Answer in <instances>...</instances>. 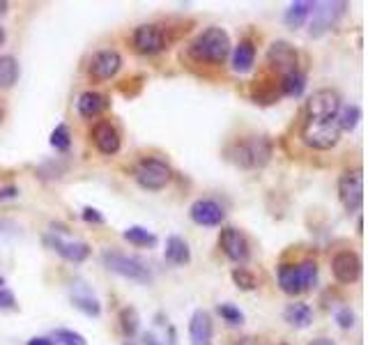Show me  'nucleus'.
<instances>
[{
  "mask_svg": "<svg viewBox=\"0 0 368 345\" xmlns=\"http://www.w3.org/2000/svg\"><path fill=\"white\" fill-rule=\"evenodd\" d=\"M230 35L219 26L205 28L196 40L189 44L191 60L205 62V64H221L230 53Z\"/></svg>",
  "mask_w": 368,
  "mask_h": 345,
  "instance_id": "f257e3e1",
  "label": "nucleus"
},
{
  "mask_svg": "<svg viewBox=\"0 0 368 345\" xmlns=\"http://www.w3.org/2000/svg\"><path fill=\"white\" fill-rule=\"evenodd\" d=\"M226 157L239 169H263L272 157V141L267 136H248L235 141L226 150Z\"/></svg>",
  "mask_w": 368,
  "mask_h": 345,
  "instance_id": "f03ea898",
  "label": "nucleus"
},
{
  "mask_svg": "<svg viewBox=\"0 0 368 345\" xmlns=\"http://www.w3.org/2000/svg\"><path fill=\"white\" fill-rule=\"evenodd\" d=\"M340 138V127L336 118H306L301 125V141L313 150H331Z\"/></svg>",
  "mask_w": 368,
  "mask_h": 345,
  "instance_id": "7ed1b4c3",
  "label": "nucleus"
},
{
  "mask_svg": "<svg viewBox=\"0 0 368 345\" xmlns=\"http://www.w3.org/2000/svg\"><path fill=\"white\" fill-rule=\"evenodd\" d=\"M101 263L117 276H125L129 281H138V283H152V272L147 269L141 260L134 258V256H127V254H120V251L113 249H106L101 254Z\"/></svg>",
  "mask_w": 368,
  "mask_h": 345,
  "instance_id": "20e7f679",
  "label": "nucleus"
},
{
  "mask_svg": "<svg viewBox=\"0 0 368 345\" xmlns=\"http://www.w3.org/2000/svg\"><path fill=\"white\" fill-rule=\"evenodd\" d=\"M134 177H136V182L143 186V189H147V191H161L163 186L171 182L173 171H171L168 164L161 162V159H156V157H145V159H141L136 164Z\"/></svg>",
  "mask_w": 368,
  "mask_h": 345,
  "instance_id": "39448f33",
  "label": "nucleus"
},
{
  "mask_svg": "<svg viewBox=\"0 0 368 345\" xmlns=\"http://www.w3.org/2000/svg\"><path fill=\"white\" fill-rule=\"evenodd\" d=\"M345 9H347V3H343V0H322V3H313L311 14H309V18H311L309 35L311 37L325 35L329 28L336 26V21L343 16Z\"/></svg>",
  "mask_w": 368,
  "mask_h": 345,
  "instance_id": "423d86ee",
  "label": "nucleus"
},
{
  "mask_svg": "<svg viewBox=\"0 0 368 345\" xmlns=\"http://www.w3.org/2000/svg\"><path fill=\"white\" fill-rule=\"evenodd\" d=\"M338 200L347 212H359L364 205V171L350 169L338 177Z\"/></svg>",
  "mask_w": 368,
  "mask_h": 345,
  "instance_id": "0eeeda50",
  "label": "nucleus"
},
{
  "mask_svg": "<svg viewBox=\"0 0 368 345\" xmlns=\"http://www.w3.org/2000/svg\"><path fill=\"white\" fill-rule=\"evenodd\" d=\"M219 247L226 254V258L233 260L237 267L246 265L248 258H251V247H248L246 235L242 230L233 228V226L221 228V232H219Z\"/></svg>",
  "mask_w": 368,
  "mask_h": 345,
  "instance_id": "6e6552de",
  "label": "nucleus"
},
{
  "mask_svg": "<svg viewBox=\"0 0 368 345\" xmlns=\"http://www.w3.org/2000/svg\"><path fill=\"white\" fill-rule=\"evenodd\" d=\"M44 244L51 251H55L60 258H64L67 263H83V260L90 258V244L86 242H76V239H64L62 235H55V232H49L44 235Z\"/></svg>",
  "mask_w": 368,
  "mask_h": 345,
  "instance_id": "1a4fd4ad",
  "label": "nucleus"
},
{
  "mask_svg": "<svg viewBox=\"0 0 368 345\" xmlns=\"http://www.w3.org/2000/svg\"><path fill=\"white\" fill-rule=\"evenodd\" d=\"M132 44L138 53L143 55H156L166 49V35L159 26L154 23H145V26H138L134 35H132Z\"/></svg>",
  "mask_w": 368,
  "mask_h": 345,
  "instance_id": "9d476101",
  "label": "nucleus"
},
{
  "mask_svg": "<svg viewBox=\"0 0 368 345\" xmlns=\"http://www.w3.org/2000/svg\"><path fill=\"white\" fill-rule=\"evenodd\" d=\"M340 104V95L336 90L322 88L316 90L306 101V118H336Z\"/></svg>",
  "mask_w": 368,
  "mask_h": 345,
  "instance_id": "9b49d317",
  "label": "nucleus"
},
{
  "mask_svg": "<svg viewBox=\"0 0 368 345\" xmlns=\"http://www.w3.org/2000/svg\"><path fill=\"white\" fill-rule=\"evenodd\" d=\"M189 217L193 223H198V226H205V228H214V226H221L226 219V212L224 208L212 200V198H198L196 203L189 208Z\"/></svg>",
  "mask_w": 368,
  "mask_h": 345,
  "instance_id": "f8f14e48",
  "label": "nucleus"
},
{
  "mask_svg": "<svg viewBox=\"0 0 368 345\" xmlns=\"http://www.w3.org/2000/svg\"><path fill=\"white\" fill-rule=\"evenodd\" d=\"M331 272H334L338 283H355L362 276V258L355 251H340L331 260Z\"/></svg>",
  "mask_w": 368,
  "mask_h": 345,
  "instance_id": "ddd939ff",
  "label": "nucleus"
},
{
  "mask_svg": "<svg viewBox=\"0 0 368 345\" xmlns=\"http://www.w3.org/2000/svg\"><path fill=\"white\" fill-rule=\"evenodd\" d=\"M120 67H122V55H120L115 49H104L92 55L90 77L95 81H108L120 72Z\"/></svg>",
  "mask_w": 368,
  "mask_h": 345,
  "instance_id": "4468645a",
  "label": "nucleus"
},
{
  "mask_svg": "<svg viewBox=\"0 0 368 345\" xmlns=\"http://www.w3.org/2000/svg\"><path fill=\"white\" fill-rule=\"evenodd\" d=\"M92 143H95V147L106 157H113L120 152V147H122V138H120V132L117 129L106 123V120H101V123H97L95 127H92Z\"/></svg>",
  "mask_w": 368,
  "mask_h": 345,
  "instance_id": "2eb2a0df",
  "label": "nucleus"
},
{
  "mask_svg": "<svg viewBox=\"0 0 368 345\" xmlns=\"http://www.w3.org/2000/svg\"><path fill=\"white\" fill-rule=\"evenodd\" d=\"M69 300H71L74 309H79L83 315H88V318H99L101 304H99V300H97L95 295H92V290L83 281H74L71 283V288H69Z\"/></svg>",
  "mask_w": 368,
  "mask_h": 345,
  "instance_id": "dca6fc26",
  "label": "nucleus"
},
{
  "mask_svg": "<svg viewBox=\"0 0 368 345\" xmlns=\"http://www.w3.org/2000/svg\"><path fill=\"white\" fill-rule=\"evenodd\" d=\"M214 339V322H212V315L205 309L193 311L189 320V341L191 345H212Z\"/></svg>",
  "mask_w": 368,
  "mask_h": 345,
  "instance_id": "f3484780",
  "label": "nucleus"
},
{
  "mask_svg": "<svg viewBox=\"0 0 368 345\" xmlns=\"http://www.w3.org/2000/svg\"><path fill=\"white\" fill-rule=\"evenodd\" d=\"M267 62L281 74L294 72L297 69V51L288 42H274L270 46V51H267Z\"/></svg>",
  "mask_w": 368,
  "mask_h": 345,
  "instance_id": "a211bd4d",
  "label": "nucleus"
},
{
  "mask_svg": "<svg viewBox=\"0 0 368 345\" xmlns=\"http://www.w3.org/2000/svg\"><path fill=\"white\" fill-rule=\"evenodd\" d=\"M76 108H79V115L86 118V120H92L101 115L104 111L108 108V97L101 95L97 90H86L83 95L79 97L76 101Z\"/></svg>",
  "mask_w": 368,
  "mask_h": 345,
  "instance_id": "6ab92c4d",
  "label": "nucleus"
},
{
  "mask_svg": "<svg viewBox=\"0 0 368 345\" xmlns=\"http://www.w3.org/2000/svg\"><path fill=\"white\" fill-rule=\"evenodd\" d=\"M163 258L168 260L171 265H189L191 263V249L180 235H171L166 239V249H163Z\"/></svg>",
  "mask_w": 368,
  "mask_h": 345,
  "instance_id": "aec40b11",
  "label": "nucleus"
},
{
  "mask_svg": "<svg viewBox=\"0 0 368 345\" xmlns=\"http://www.w3.org/2000/svg\"><path fill=\"white\" fill-rule=\"evenodd\" d=\"M253 62H255V46L248 40H242L233 51V69L237 74H246L253 69Z\"/></svg>",
  "mask_w": 368,
  "mask_h": 345,
  "instance_id": "412c9836",
  "label": "nucleus"
},
{
  "mask_svg": "<svg viewBox=\"0 0 368 345\" xmlns=\"http://www.w3.org/2000/svg\"><path fill=\"white\" fill-rule=\"evenodd\" d=\"M283 318H285V322H288V324H292V327L304 329V327H309V324L313 322V311H311L309 304L294 302V304L285 306Z\"/></svg>",
  "mask_w": 368,
  "mask_h": 345,
  "instance_id": "4be33fe9",
  "label": "nucleus"
},
{
  "mask_svg": "<svg viewBox=\"0 0 368 345\" xmlns=\"http://www.w3.org/2000/svg\"><path fill=\"white\" fill-rule=\"evenodd\" d=\"M279 285L285 295H301V281H299V272L297 265L283 263L279 265Z\"/></svg>",
  "mask_w": 368,
  "mask_h": 345,
  "instance_id": "5701e85b",
  "label": "nucleus"
},
{
  "mask_svg": "<svg viewBox=\"0 0 368 345\" xmlns=\"http://www.w3.org/2000/svg\"><path fill=\"white\" fill-rule=\"evenodd\" d=\"M122 237L129 242V244H134L138 249H154L156 244H159V237H156L152 230H147L143 226H129L122 232Z\"/></svg>",
  "mask_w": 368,
  "mask_h": 345,
  "instance_id": "b1692460",
  "label": "nucleus"
},
{
  "mask_svg": "<svg viewBox=\"0 0 368 345\" xmlns=\"http://www.w3.org/2000/svg\"><path fill=\"white\" fill-rule=\"evenodd\" d=\"M281 92L285 97H301L304 95V90H306V77L299 72V69H294V72H288V74H283L281 77Z\"/></svg>",
  "mask_w": 368,
  "mask_h": 345,
  "instance_id": "393cba45",
  "label": "nucleus"
},
{
  "mask_svg": "<svg viewBox=\"0 0 368 345\" xmlns=\"http://www.w3.org/2000/svg\"><path fill=\"white\" fill-rule=\"evenodd\" d=\"M311 7H313V3H309V0H297V3H292L283 14L285 26L288 28H301L304 23L309 21Z\"/></svg>",
  "mask_w": 368,
  "mask_h": 345,
  "instance_id": "a878e982",
  "label": "nucleus"
},
{
  "mask_svg": "<svg viewBox=\"0 0 368 345\" xmlns=\"http://www.w3.org/2000/svg\"><path fill=\"white\" fill-rule=\"evenodd\" d=\"M18 79V62L14 55H0V88H12Z\"/></svg>",
  "mask_w": 368,
  "mask_h": 345,
  "instance_id": "bb28decb",
  "label": "nucleus"
},
{
  "mask_svg": "<svg viewBox=\"0 0 368 345\" xmlns=\"http://www.w3.org/2000/svg\"><path fill=\"white\" fill-rule=\"evenodd\" d=\"M338 127L340 132H352V129L359 125V120H362V108L357 104H347V106H340L338 108Z\"/></svg>",
  "mask_w": 368,
  "mask_h": 345,
  "instance_id": "cd10ccee",
  "label": "nucleus"
},
{
  "mask_svg": "<svg viewBox=\"0 0 368 345\" xmlns=\"http://www.w3.org/2000/svg\"><path fill=\"white\" fill-rule=\"evenodd\" d=\"M297 272H299V281H301V290L306 293L311 290L313 285L318 283V263L316 260H301V263L297 265Z\"/></svg>",
  "mask_w": 368,
  "mask_h": 345,
  "instance_id": "c85d7f7f",
  "label": "nucleus"
},
{
  "mask_svg": "<svg viewBox=\"0 0 368 345\" xmlns=\"http://www.w3.org/2000/svg\"><path fill=\"white\" fill-rule=\"evenodd\" d=\"M138 324H141V318H138V311L134 306H127V309L120 311V329L127 339H132L138 334Z\"/></svg>",
  "mask_w": 368,
  "mask_h": 345,
  "instance_id": "c756f323",
  "label": "nucleus"
},
{
  "mask_svg": "<svg viewBox=\"0 0 368 345\" xmlns=\"http://www.w3.org/2000/svg\"><path fill=\"white\" fill-rule=\"evenodd\" d=\"M49 143L53 150H58V152H67L69 147H71V134H69V127L67 125H58L51 132V138H49Z\"/></svg>",
  "mask_w": 368,
  "mask_h": 345,
  "instance_id": "7c9ffc66",
  "label": "nucleus"
},
{
  "mask_svg": "<svg viewBox=\"0 0 368 345\" xmlns=\"http://www.w3.org/2000/svg\"><path fill=\"white\" fill-rule=\"evenodd\" d=\"M233 281L239 290H255L258 288V278L253 272H248L246 267H235L233 269Z\"/></svg>",
  "mask_w": 368,
  "mask_h": 345,
  "instance_id": "2f4dec72",
  "label": "nucleus"
},
{
  "mask_svg": "<svg viewBox=\"0 0 368 345\" xmlns=\"http://www.w3.org/2000/svg\"><path fill=\"white\" fill-rule=\"evenodd\" d=\"M51 341L53 345H88V341L83 339L79 332H71V329H55L51 334Z\"/></svg>",
  "mask_w": 368,
  "mask_h": 345,
  "instance_id": "473e14b6",
  "label": "nucleus"
},
{
  "mask_svg": "<svg viewBox=\"0 0 368 345\" xmlns=\"http://www.w3.org/2000/svg\"><path fill=\"white\" fill-rule=\"evenodd\" d=\"M217 313L224 318V322L233 324V327H237V324H244V313L237 309V306L233 304H219L217 306Z\"/></svg>",
  "mask_w": 368,
  "mask_h": 345,
  "instance_id": "72a5a7b5",
  "label": "nucleus"
},
{
  "mask_svg": "<svg viewBox=\"0 0 368 345\" xmlns=\"http://www.w3.org/2000/svg\"><path fill=\"white\" fill-rule=\"evenodd\" d=\"M336 322L340 329H352L355 327V311L350 309V306H345V309H340L336 313Z\"/></svg>",
  "mask_w": 368,
  "mask_h": 345,
  "instance_id": "f704fd0d",
  "label": "nucleus"
},
{
  "mask_svg": "<svg viewBox=\"0 0 368 345\" xmlns=\"http://www.w3.org/2000/svg\"><path fill=\"white\" fill-rule=\"evenodd\" d=\"M83 221H88V223H95V226H101V223H104L106 219H104V214H101L99 210H95V208H83Z\"/></svg>",
  "mask_w": 368,
  "mask_h": 345,
  "instance_id": "c9c22d12",
  "label": "nucleus"
},
{
  "mask_svg": "<svg viewBox=\"0 0 368 345\" xmlns=\"http://www.w3.org/2000/svg\"><path fill=\"white\" fill-rule=\"evenodd\" d=\"M16 306V297L7 290V288H0V311H7V309H14Z\"/></svg>",
  "mask_w": 368,
  "mask_h": 345,
  "instance_id": "e433bc0d",
  "label": "nucleus"
},
{
  "mask_svg": "<svg viewBox=\"0 0 368 345\" xmlns=\"http://www.w3.org/2000/svg\"><path fill=\"white\" fill-rule=\"evenodd\" d=\"M16 196H18V189H16V186H3V189H0V200L16 198Z\"/></svg>",
  "mask_w": 368,
  "mask_h": 345,
  "instance_id": "4c0bfd02",
  "label": "nucleus"
},
{
  "mask_svg": "<svg viewBox=\"0 0 368 345\" xmlns=\"http://www.w3.org/2000/svg\"><path fill=\"white\" fill-rule=\"evenodd\" d=\"M143 343H145V345H163V343H159V339H156L152 332L143 334Z\"/></svg>",
  "mask_w": 368,
  "mask_h": 345,
  "instance_id": "58836bf2",
  "label": "nucleus"
},
{
  "mask_svg": "<svg viewBox=\"0 0 368 345\" xmlns=\"http://www.w3.org/2000/svg\"><path fill=\"white\" fill-rule=\"evenodd\" d=\"M28 345H53V341L40 336V339H30V341H28Z\"/></svg>",
  "mask_w": 368,
  "mask_h": 345,
  "instance_id": "ea45409f",
  "label": "nucleus"
},
{
  "mask_svg": "<svg viewBox=\"0 0 368 345\" xmlns=\"http://www.w3.org/2000/svg\"><path fill=\"white\" fill-rule=\"evenodd\" d=\"M309 345H336V343L331 341V339H325V336H322V339H316V341H311Z\"/></svg>",
  "mask_w": 368,
  "mask_h": 345,
  "instance_id": "a19ab883",
  "label": "nucleus"
},
{
  "mask_svg": "<svg viewBox=\"0 0 368 345\" xmlns=\"http://www.w3.org/2000/svg\"><path fill=\"white\" fill-rule=\"evenodd\" d=\"M235 345H258V341H255V339H251V336H244V339L235 341Z\"/></svg>",
  "mask_w": 368,
  "mask_h": 345,
  "instance_id": "79ce46f5",
  "label": "nucleus"
},
{
  "mask_svg": "<svg viewBox=\"0 0 368 345\" xmlns=\"http://www.w3.org/2000/svg\"><path fill=\"white\" fill-rule=\"evenodd\" d=\"M7 7H9V5H7L5 0H3V3H0V16H3V14L7 12Z\"/></svg>",
  "mask_w": 368,
  "mask_h": 345,
  "instance_id": "37998d69",
  "label": "nucleus"
},
{
  "mask_svg": "<svg viewBox=\"0 0 368 345\" xmlns=\"http://www.w3.org/2000/svg\"><path fill=\"white\" fill-rule=\"evenodd\" d=\"M3 42H5V30L0 28V46H3Z\"/></svg>",
  "mask_w": 368,
  "mask_h": 345,
  "instance_id": "c03bdc74",
  "label": "nucleus"
},
{
  "mask_svg": "<svg viewBox=\"0 0 368 345\" xmlns=\"http://www.w3.org/2000/svg\"><path fill=\"white\" fill-rule=\"evenodd\" d=\"M3 285H5V278H3V276H0V288H3Z\"/></svg>",
  "mask_w": 368,
  "mask_h": 345,
  "instance_id": "a18cd8bd",
  "label": "nucleus"
},
{
  "mask_svg": "<svg viewBox=\"0 0 368 345\" xmlns=\"http://www.w3.org/2000/svg\"><path fill=\"white\" fill-rule=\"evenodd\" d=\"M0 118H3V111H0Z\"/></svg>",
  "mask_w": 368,
  "mask_h": 345,
  "instance_id": "49530a36",
  "label": "nucleus"
},
{
  "mask_svg": "<svg viewBox=\"0 0 368 345\" xmlns=\"http://www.w3.org/2000/svg\"><path fill=\"white\" fill-rule=\"evenodd\" d=\"M125 345H134V343H125Z\"/></svg>",
  "mask_w": 368,
  "mask_h": 345,
  "instance_id": "de8ad7c7",
  "label": "nucleus"
},
{
  "mask_svg": "<svg viewBox=\"0 0 368 345\" xmlns=\"http://www.w3.org/2000/svg\"><path fill=\"white\" fill-rule=\"evenodd\" d=\"M281 345H288V343H281Z\"/></svg>",
  "mask_w": 368,
  "mask_h": 345,
  "instance_id": "09e8293b",
  "label": "nucleus"
}]
</instances>
